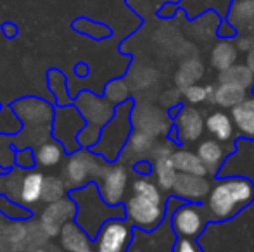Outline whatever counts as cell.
<instances>
[{"label":"cell","instance_id":"4fadbf2b","mask_svg":"<svg viewBox=\"0 0 254 252\" xmlns=\"http://www.w3.org/2000/svg\"><path fill=\"white\" fill-rule=\"evenodd\" d=\"M209 190L211 183L206 180V176L178 171L170 195L175 199H182L184 202H204Z\"/></svg>","mask_w":254,"mask_h":252},{"label":"cell","instance_id":"cb8c5ba5","mask_svg":"<svg viewBox=\"0 0 254 252\" xmlns=\"http://www.w3.org/2000/svg\"><path fill=\"white\" fill-rule=\"evenodd\" d=\"M248 97V90L237 85L230 83H220V87L213 92V99L221 107H235L241 101Z\"/></svg>","mask_w":254,"mask_h":252},{"label":"cell","instance_id":"f1b7e54d","mask_svg":"<svg viewBox=\"0 0 254 252\" xmlns=\"http://www.w3.org/2000/svg\"><path fill=\"white\" fill-rule=\"evenodd\" d=\"M152 147H154L152 135L147 133V131H142V130L131 131L130 138H128L127 145H125V149L131 151L135 155H145ZM125 149H123V151H125Z\"/></svg>","mask_w":254,"mask_h":252},{"label":"cell","instance_id":"7402d4cb","mask_svg":"<svg viewBox=\"0 0 254 252\" xmlns=\"http://www.w3.org/2000/svg\"><path fill=\"white\" fill-rule=\"evenodd\" d=\"M171 159H173V164L177 168V171L180 173H192V175H201L206 176L207 169L206 166L202 164L201 157L194 152L189 151H177L171 154Z\"/></svg>","mask_w":254,"mask_h":252},{"label":"cell","instance_id":"4dcf8cb0","mask_svg":"<svg viewBox=\"0 0 254 252\" xmlns=\"http://www.w3.org/2000/svg\"><path fill=\"white\" fill-rule=\"evenodd\" d=\"M213 88L211 87H199V85H190L189 88H185V97L189 99V102L192 104H199V102L206 101L207 97H213Z\"/></svg>","mask_w":254,"mask_h":252},{"label":"cell","instance_id":"9a60e30c","mask_svg":"<svg viewBox=\"0 0 254 252\" xmlns=\"http://www.w3.org/2000/svg\"><path fill=\"white\" fill-rule=\"evenodd\" d=\"M59 246L66 252H95L94 237L74 219L63 226L59 233Z\"/></svg>","mask_w":254,"mask_h":252},{"label":"cell","instance_id":"7a4b0ae2","mask_svg":"<svg viewBox=\"0 0 254 252\" xmlns=\"http://www.w3.org/2000/svg\"><path fill=\"white\" fill-rule=\"evenodd\" d=\"M254 202V182L246 176H218L211 185L204 205L211 223H223L235 218Z\"/></svg>","mask_w":254,"mask_h":252},{"label":"cell","instance_id":"8992f818","mask_svg":"<svg viewBox=\"0 0 254 252\" xmlns=\"http://www.w3.org/2000/svg\"><path fill=\"white\" fill-rule=\"evenodd\" d=\"M106 162L107 161H104L92 149L81 147L80 151L67 154L66 162L63 166V178L67 183L69 190L81 189L97 180Z\"/></svg>","mask_w":254,"mask_h":252},{"label":"cell","instance_id":"44dd1931","mask_svg":"<svg viewBox=\"0 0 254 252\" xmlns=\"http://www.w3.org/2000/svg\"><path fill=\"white\" fill-rule=\"evenodd\" d=\"M47 85L51 90L54 101H56L57 107L63 105L74 104V101L69 97V90H67V78L64 73H61L59 69H49L47 71Z\"/></svg>","mask_w":254,"mask_h":252},{"label":"cell","instance_id":"ac0fdd59","mask_svg":"<svg viewBox=\"0 0 254 252\" xmlns=\"http://www.w3.org/2000/svg\"><path fill=\"white\" fill-rule=\"evenodd\" d=\"M232 119H234L237 137L254 140V94L239 102L235 107H232Z\"/></svg>","mask_w":254,"mask_h":252},{"label":"cell","instance_id":"9c48e42d","mask_svg":"<svg viewBox=\"0 0 254 252\" xmlns=\"http://www.w3.org/2000/svg\"><path fill=\"white\" fill-rule=\"evenodd\" d=\"M12 111L21 119L28 131L44 130L52 135V123L56 109L38 97H23L12 104Z\"/></svg>","mask_w":254,"mask_h":252},{"label":"cell","instance_id":"e0dca14e","mask_svg":"<svg viewBox=\"0 0 254 252\" xmlns=\"http://www.w3.org/2000/svg\"><path fill=\"white\" fill-rule=\"evenodd\" d=\"M44 183L45 175L38 169L31 168L23 173L19 180V192H17V201L26 207H33L42 201V194H44Z\"/></svg>","mask_w":254,"mask_h":252},{"label":"cell","instance_id":"603a6c76","mask_svg":"<svg viewBox=\"0 0 254 252\" xmlns=\"http://www.w3.org/2000/svg\"><path fill=\"white\" fill-rule=\"evenodd\" d=\"M71 28H73L76 33L85 35L88 38H94V40H104V38H109L113 35V30H111L107 24L99 23V21L88 19V17H76V19L71 23Z\"/></svg>","mask_w":254,"mask_h":252},{"label":"cell","instance_id":"5b68a950","mask_svg":"<svg viewBox=\"0 0 254 252\" xmlns=\"http://www.w3.org/2000/svg\"><path fill=\"white\" fill-rule=\"evenodd\" d=\"M74 105L80 109L85 118V128L78 135V142L81 147H94L99 142L102 128L111 121L116 111V104H113L107 99H101L92 92L83 90L74 99Z\"/></svg>","mask_w":254,"mask_h":252},{"label":"cell","instance_id":"8d00e7d4","mask_svg":"<svg viewBox=\"0 0 254 252\" xmlns=\"http://www.w3.org/2000/svg\"><path fill=\"white\" fill-rule=\"evenodd\" d=\"M33 252H47V251H44V249H35Z\"/></svg>","mask_w":254,"mask_h":252},{"label":"cell","instance_id":"4316f807","mask_svg":"<svg viewBox=\"0 0 254 252\" xmlns=\"http://www.w3.org/2000/svg\"><path fill=\"white\" fill-rule=\"evenodd\" d=\"M253 71L248 66H232L228 69L221 71L220 74V83H230V85H237L242 87L246 90H249V87L253 85Z\"/></svg>","mask_w":254,"mask_h":252},{"label":"cell","instance_id":"484cf974","mask_svg":"<svg viewBox=\"0 0 254 252\" xmlns=\"http://www.w3.org/2000/svg\"><path fill=\"white\" fill-rule=\"evenodd\" d=\"M237 61V49L230 44V42H220L216 47L213 49V54H211V62L216 69L225 71L228 67L235 66Z\"/></svg>","mask_w":254,"mask_h":252},{"label":"cell","instance_id":"3957f363","mask_svg":"<svg viewBox=\"0 0 254 252\" xmlns=\"http://www.w3.org/2000/svg\"><path fill=\"white\" fill-rule=\"evenodd\" d=\"M67 195L76 202V218H74V221L83 230H87L94 239L107 219L125 218V205L106 204L95 182L88 183L81 189L69 190Z\"/></svg>","mask_w":254,"mask_h":252},{"label":"cell","instance_id":"ffe728a7","mask_svg":"<svg viewBox=\"0 0 254 252\" xmlns=\"http://www.w3.org/2000/svg\"><path fill=\"white\" fill-rule=\"evenodd\" d=\"M206 130L213 135V138L223 142V144L232 142L234 135L237 133L232 116L225 114V112H213V114L206 119Z\"/></svg>","mask_w":254,"mask_h":252},{"label":"cell","instance_id":"83f0119b","mask_svg":"<svg viewBox=\"0 0 254 252\" xmlns=\"http://www.w3.org/2000/svg\"><path fill=\"white\" fill-rule=\"evenodd\" d=\"M66 194H69V187H67V183L64 182L63 176H56V175L45 176L42 202L51 204V202H56V201H59V199L66 197Z\"/></svg>","mask_w":254,"mask_h":252},{"label":"cell","instance_id":"8fae6325","mask_svg":"<svg viewBox=\"0 0 254 252\" xmlns=\"http://www.w3.org/2000/svg\"><path fill=\"white\" fill-rule=\"evenodd\" d=\"M104 202L109 205H121L128 189V171L125 166L106 162L101 175L95 180Z\"/></svg>","mask_w":254,"mask_h":252},{"label":"cell","instance_id":"7c38bea8","mask_svg":"<svg viewBox=\"0 0 254 252\" xmlns=\"http://www.w3.org/2000/svg\"><path fill=\"white\" fill-rule=\"evenodd\" d=\"M74 218H76V202L67 195L45 205L38 219V226L47 237H59L63 226L73 221Z\"/></svg>","mask_w":254,"mask_h":252},{"label":"cell","instance_id":"ba28073f","mask_svg":"<svg viewBox=\"0 0 254 252\" xmlns=\"http://www.w3.org/2000/svg\"><path fill=\"white\" fill-rule=\"evenodd\" d=\"M209 223L211 219L204 202H184L171 214V228L175 235L184 239L197 240Z\"/></svg>","mask_w":254,"mask_h":252},{"label":"cell","instance_id":"d6986e66","mask_svg":"<svg viewBox=\"0 0 254 252\" xmlns=\"http://www.w3.org/2000/svg\"><path fill=\"white\" fill-rule=\"evenodd\" d=\"M66 154L67 152L64 149V145L54 137H51L35 147V162L44 169H52L57 168L64 161Z\"/></svg>","mask_w":254,"mask_h":252},{"label":"cell","instance_id":"d4e9b609","mask_svg":"<svg viewBox=\"0 0 254 252\" xmlns=\"http://www.w3.org/2000/svg\"><path fill=\"white\" fill-rule=\"evenodd\" d=\"M154 175H156V183L161 189L166 192L171 190V187H173L175 180H177V175H178L171 155H161V157L156 159Z\"/></svg>","mask_w":254,"mask_h":252},{"label":"cell","instance_id":"f546056e","mask_svg":"<svg viewBox=\"0 0 254 252\" xmlns=\"http://www.w3.org/2000/svg\"><path fill=\"white\" fill-rule=\"evenodd\" d=\"M106 99L116 105L125 102V99H127V87L123 85V81H120V80L111 81L106 87Z\"/></svg>","mask_w":254,"mask_h":252},{"label":"cell","instance_id":"30bf717a","mask_svg":"<svg viewBox=\"0 0 254 252\" xmlns=\"http://www.w3.org/2000/svg\"><path fill=\"white\" fill-rule=\"evenodd\" d=\"M133 240V225L127 218H111L95 235V252H127Z\"/></svg>","mask_w":254,"mask_h":252},{"label":"cell","instance_id":"d6a6232c","mask_svg":"<svg viewBox=\"0 0 254 252\" xmlns=\"http://www.w3.org/2000/svg\"><path fill=\"white\" fill-rule=\"evenodd\" d=\"M133 169L138 173V175L145 176V175H151V173L154 171V166L149 161H145V159H144V161H138L137 164L133 166Z\"/></svg>","mask_w":254,"mask_h":252},{"label":"cell","instance_id":"2e32d148","mask_svg":"<svg viewBox=\"0 0 254 252\" xmlns=\"http://www.w3.org/2000/svg\"><path fill=\"white\" fill-rule=\"evenodd\" d=\"M234 151H235V147H227V144H223V142L213 138V140H206L199 145L197 155L201 157L202 164L206 166L207 175H211V176L216 178L221 164L227 161V157Z\"/></svg>","mask_w":254,"mask_h":252},{"label":"cell","instance_id":"836d02e7","mask_svg":"<svg viewBox=\"0 0 254 252\" xmlns=\"http://www.w3.org/2000/svg\"><path fill=\"white\" fill-rule=\"evenodd\" d=\"M2 31H3V35H5L7 38H16L17 33H19L17 26L14 23H10V21H5V23L2 24Z\"/></svg>","mask_w":254,"mask_h":252},{"label":"cell","instance_id":"52a82bcc","mask_svg":"<svg viewBox=\"0 0 254 252\" xmlns=\"http://www.w3.org/2000/svg\"><path fill=\"white\" fill-rule=\"evenodd\" d=\"M85 125L87 123H85L83 114L74 104L56 107L52 123V137L64 145L67 154H73V152L81 149L80 142H78V135L85 128Z\"/></svg>","mask_w":254,"mask_h":252},{"label":"cell","instance_id":"277c9868","mask_svg":"<svg viewBox=\"0 0 254 252\" xmlns=\"http://www.w3.org/2000/svg\"><path fill=\"white\" fill-rule=\"evenodd\" d=\"M131 109H133V101L121 102L116 105L114 116L111 118V121L102 128L99 142L90 147L95 154H99L104 161L114 162L118 159V155L123 152L125 145H127L128 138L131 135V125H133V118H131Z\"/></svg>","mask_w":254,"mask_h":252},{"label":"cell","instance_id":"74e56055","mask_svg":"<svg viewBox=\"0 0 254 252\" xmlns=\"http://www.w3.org/2000/svg\"><path fill=\"white\" fill-rule=\"evenodd\" d=\"M61 252H66V251H61Z\"/></svg>","mask_w":254,"mask_h":252},{"label":"cell","instance_id":"1f68e13d","mask_svg":"<svg viewBox=\"0 0 254 252\" xmlns=\"http://www.w3.org/2000/svg\"><path fill=\"white\" fill-rule=\"evenodd\" d=\"M171 252H204L201 244L195 239H184V237H177L173 244V251Z\"/></svg>","mask_w":254,"mask_h":252},{"label":"cell","instance_id":"d590c367","mask_svg":"<svg viewBox=\"0 0 254 252\" xmlns=\"http://www.w3.org/2000/svg\"><path fill=\"white\" fill-rule=\"evenodd\" d=\"M248 67L253 71V74H254V49L249 52V55H248Z\"/></svg>","mask_w":254,"mask_h":252},{"label":"cell","instance_id":"5bb4252c","mask_svg":"<svg viewBox=\"0 0 254 252\" xmlns=\"http://www.w3.org/2000/svg\"><path fill=\"white\" fill-rule=\"evenodd\" d=\"M204 128H206V121L197 109L184 107V105L178 107V112L173 118V131L178 135V140L195 142L197 138H201Z\"/></svg>","mask_w":254,"mask_h":252},{"label":"cell","instance_id":"6da1fadb","mask_svg":"<svg viewBox=\"0 0 254 252\" xmlns=\"http://www.w3.org/2000/svg\"><path fill=\"white\" fill-rule=\"evenodd\" d=\"M125 218L142 232H154L166 216L168 201L163 189L149 178H138L131 183V192L123 202Z\"/></svg>","mask_w":254,"mask_h":252},{"label":"cell","instance_id":"e575fe53","mask_svg":"<svg viewBox=\"0 0 254 252\" xmlns=\"http://www.w3.org/2000/svg\"><path fill=\"white\" fill-rule=\"evenodd\" d=\"M88 66L85 62H78L76 66H74V73H76V76H80V78H85L88 74Z\"/></svg>","mask_w":254,"mask_h":252}]
</instances>
